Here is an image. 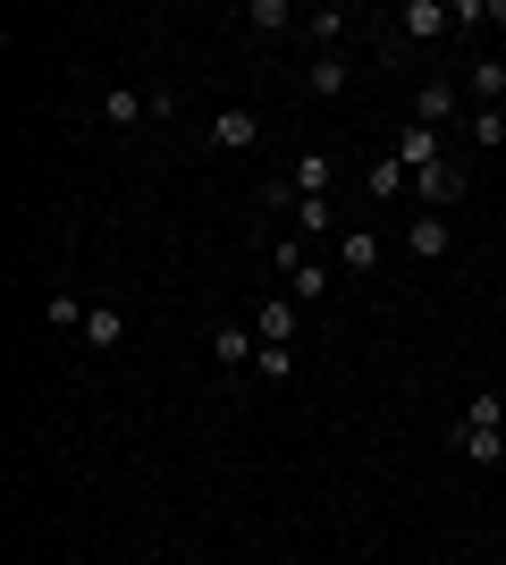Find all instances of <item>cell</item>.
Segmentation results:
<instances>
[{
  "label": "cell",
  "instance_id": "6da1fadb",
  "mask_svg": "<svg viewBox=\"0 0 506 565\" xmlns=\"http://www.w3.org/2000/svg\"><path fill=\"white\" fill-rule=\"evenodd\" d=\"M413 194H422V212H456V203H464V161L413 169Z\"/></svg>",
  "mask_w": 506,
  "mask_h": 565
},
{
  "label": "cell",
  "instance_id": "7a4b0ae2",
  "mask_svg": "<svg viewBox=\"0 0 506 565\" xmlns=\"http://www.w3.org/2000/svg\"><path fill=\"white\" fill-rule=\"evenodd\" d=\"M203 136H212V152H254L262 143V110H219Z\"/></svg>",
  "mask_w": 506,
  "mask_h": 565
},
{
  "label": "cell",
  "instance_id": "3957f363",
  "mask_svg": "<svg viewBox=\"0 0 506 565\" xmlns=\"http://www.w3.org/2000/svg\"><path fill=\"white\" fill-rule=\"evenodd\" d=\"M397 25H406L413 43H439V34H456V9H448V0H406Z\"/></svg>",
  "mask_w": 506,
  "mask_h": 565
},
{
  "label": "cell",
  "instance_id": "277c9868",
  "mask_svg": "<svg viewBox=\"0 0 506 565\" xmlns=\"http://www.w3.org/2000/svg\"><path fill=\"white\" fill-rule=\"evenodd\" d=\"M456 245V228H448V212H413V228H406V254L413 262H439Z\"/></svg>",
  "mask_w": 506,
  "mask_h": 565
},
{
  "label": "cell",
  "instance_id": "5b68a950",
  "mask_svg": "<svg viewBox=\"0 0 506 565\" xmlns=\"http://www.w3.org/2000/svg\"><path fill=\"white\" fill-rule=\"evenodd\" d=\"M363 194H372V203H397V194H413V169L397 161V152H380V161L363 169Z\"/></svg>",
  "mask_w": 506,
  "mask_h": 565
},
{
  "label": "cell",
  "instance_id": "8992f818",
  "mask_svg": "<svg viewBox=\"0 0 506 565\" xmlns=\"http://www.w3.org/2000/svg\"><path fill=\"white\" fill-rule=\"evenodd\" d=\"M279 186H288V194H330V186H337V152H304Z\"/></svg>",
  "mask_w": 506,
  "mask_h": 565
},
{
  "label": "cell",
  "instance_id": "52a82bcc",
  "mask_svg": "<svg viewBox=\"0 0 506 565\" xmlns=\"http://www.w3.org/2000/svg\"><path fill=\"white\" fill-rule=\"evenodd\" d=\"M337 270L372 279V270H380V236H372V228H337Z\"/></svg>",
  "mask_w": 506,
  "mask_h": 565
},
{
  "label": "cell",
  "instance_id": "ba28073f",
  "mask_svg": "<svg viewBox=\"0 0 506 565\" xmlns=\"http://www.w3.org/2000/svg\"><path fill=\"white\" fill-rule=\"evenodd\" d=\"M397 161H406V169H431V161H448V143H439V127L406 118V136H397Z\"/></svg>",
  "mask_w": 506,
  "mask_h": 565
},
{
  "label": "cell",
  "instance_id": "9c48e42d",
  "mask_svg": "<svg viewBox=\"0 0 506 565\" xmlns=\"http://www.w3.org/2000/svg\"><path fill=\"white\" fill-rule=\"evenodd\" d=\"M254 338H262V347H295V296H270V305L254 312Z\"/></svg>",
  "mask_w": 506,
  "mask_h": 565
},
{
  "label": "cell",
  "instance_id": "30bf717a",
  "mask_svg": "<svg viewBox=\"0 0 506 565\" xmlns=\"http://www.w3.org/2000/svg\"><path fill=\"white\" fill-rule=\"evenodd\" d=\"M85 347H94V354H119L127 347V312L119 305H94V312H85Z\"/></svg>",
  "mask_w": 506,
  "mask_h": 565
},
{
  "label": "cell",
  "instance_id": "8fae6325",
  "mask_svg": "<svg viewBox=\"0 0 506 565\" xmlns=\"http://www.w3.org/2000/svg\"><path fill=\"white\" fill-rule=\"evenodd\" d=\"M456 102H464V85L431 76V85H422V102H413V118H422V127H448V118H456Z\"/></svg>",
  "mask_w": 506,
  "mask_h": 565
},
{
  "label": "cell",
  "instance_id": "7c38bea8",
  "mask_svg": "<svg viewBox=\"0 0 506 565\" xmlns=\"http://www.w3.org/2000/svg\"><path fill=\"white\" fill-rule=\"evenodd\" d=\"M304 85H313L321 102H337V94H346V85H355V68H346V51H321V60H313V76H304Z\"/></svg>",
  "mask_w": 506,
  "mask_h": 565
},
{
  "label": "cell",
  "instance_id": "4fadbf2b",
  "mask_svg": "<svg viewBox=\"0 0 506 565\" xmlns=\"http://www.w3.org/2000/svg\"><path fill=\"white\" fill-rule=\"evenodd\" d=\"M464 94H482V110H498V94H506V60H473V76H464Z\"/></svg>",
  "mask_w": 506,
  "mask_h": 565
},
{
  "label": "cell",
  "instance_id": "5bb4252c",
  "mask_svg": "<svg viewBox=\"0 0 506 565\" xmlns=\"http://www.w3.org/2000/svg\"><path fill=\"white\" fill-rule=\"evenodd\" d=\"M101 118H110V127H136V118H152V94H127V85H110V94H101Z\"/></svg>",
  "mask_w": 506,
  "mask_h": 565
},
{
  "label": "cell",
  "instance_id": "9a60e30c",
  "mask_svg": "<svg viewBox=\"0 0 506 565\" xmlns=\"http://www.w3.org/2000/svg\"><path fill=\"white\" fill-rule=\"evenodd\" d=\"M245 25H254V34H288V25H304L288 9V0H245Z\"/></svg>",
  "mask_w": 506,
  "mask_h": 565
},
{
  "label": "cell",
  "instance_id": "2e32d148",
  "mask_svg": "<svg viewBox=\"0 0 506 565\" xmlns=\"http://www.w3.org/2000/svg\"><path fill=\"white\" fill-rule=\"evenodd\" d=\"M304 43H321V51H337V34H346V9H304V25H295Z\"/></svg>",
  "mask_w": 506,
  "mask_h": 565
},
{
  "label": "cell",
  "instance_id": "e0dca14e",
  "mask_svg": "<svg viewBox=\"0 0 506 565\" xmlns=\"http://www.w3.org/2000/svg\"><path fill=\"white\" fill-rule=\"evenodd\" d=\"M456 448L473 456V465H498V456H506V430H464L456 423Z\"/></svg>",
  "mask_w": 506,
  "mask_h": 565
},
{
  "label": "cell",
  "instance_id": "ac0fdd59",
  "mask_svg": "<svg viewBox=\"0 0 506 565\" xmlns=\"http://www.w3.org/2000/svg\"><path fill=\"white\" fill-rule=\"evenodd\" d=\"M85 312H94L85 296H43V321H51V330H85Z\"/></svg>",
  "mask_w": 506,
  "mask_h": 565
},
{
  "label": "cell",
  "instance_id": "d6986e66",
  "mask_svg": "<svg viewBox=\"0 0 506 565\" xmlns=\"http://www.w3.org/2000/svg\"><path fill=\"white\" fill-rule=\"evenodd\" d=\"M473 143H482V152H506V110H473Z\"/></svg>",
  "mask_w": 506,
  "mask_h": 565
},
{
  "label": "cell",
  "instance_id": "ffe728a7",
  "mask_svg": "<svg viewBox=\"0 0 506 565\" xmlns=\"http://www.w3.org/2000/svg\"><path fill=\"white\" fill-rule=\"evenodd\" d=\"M288 372H295L288 347H262V354H254V380H288Z\"/></svg>",
  "mask_w": 506,
  "mask_h": 565
}]
</instances>
